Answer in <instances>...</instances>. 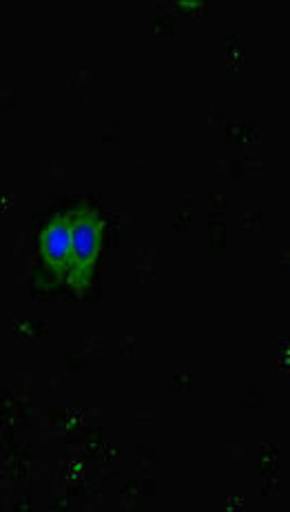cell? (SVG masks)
Instances as JSON below:
<instances>
[{
	"instance_id": "1",
	"label": "cell",
	"mask_w": 290,
	"mask_h": 512,
	"mask_svg": "<svg viewBox=\"0 0 290 512\" xmlns=\"http://www.w3.org/2000/svg\"><path fill=\"white\" fill-rule=\"evenodd\" d=\"M102 240V220L91 209L82 207L71 215V266L69 280L78 291H85Z\"/></svg>"
},
{
	"instance_id": "2",
	"label": "cell",
	"mask_w": 290,
	"mask_h": 512,
	"mask_svg": "<svg viewBox=\"0 0 290 512\" xmlns=\"http://www.w3.org/2000/svg\"><path fill=\"white\" fill-rule=\"evenodd\" d=\"M43 258L51 271L69 275L71 266V218H56L43 233Z\"/></svg>"
}]
</instances>
